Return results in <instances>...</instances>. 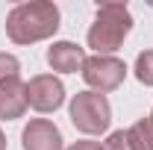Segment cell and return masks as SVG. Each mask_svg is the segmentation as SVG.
I'll list each match as a JSON object with an SVG mask.
<instances>
[{"instance_id":"6da1fadb","label":"cell","mask_w":153,"mask_h":150,"mask_svg":"<svg viewBox=\"0 0 153 150\" xmlns=\"http://www.w3.org/2000/svg\"><path fill=\"white\" fill-rule=\"evenodd\" d=\"M59 30V6L50 0L18 3L6 15V36L15 44H36L56 36Z\"/></svg>"},{"instance_id":"7a4b0ae2","label":"cell","mask_w":153,"mask_h":150,"mask_svg":"<svg viewBox=\"0 0 153 150\" xmlns=\"http://www.w3.org/2000/svg\"><path fill=\"white\" fill-rule=\"evenodd\" d=\"M130 30H133V15L127 3H115V0L100 3L94 24L88 30V47L94 50V56H112L130 36Z\"/></svg>"},{"instance_id":"3957f363","label":"cell","mask_w":153,"mask_h":150,"mask_svg":"<svg viewBox=\"0 0 153 150\" xmlns=\"http://www.w3.org/2000/svg\"><path fill=\"white\" fill-rule=\"evenodd\" d=\"M68 115H71V124L85 135H100L112 124V106L106 94L97 91H76L68 106Z\"/></svg>"},{"instance_id":"277c9868","label":"cell","mask_w":153,"mask_h":150,"mask_svg":"<svg viewBox=\"0 0 153 150\" xmlns=\"http://www.w3.org/2000/svg\"><path fill=\"white\" fill-rule=\"evenodd\" d=\"M79 74L85 79L88 91L106 94V91H115L127 79V65L118 56H85V65Z\"/></svg>"},{"instance_id":"5b68a950","label":"cell","mask_w":153,"mask_h":150,"mask_svg":"<svg viewBox=\"0 0 153 150\" xmlns=\"http://www.w3.org/2000/svg\"><path fill=\"white\" fill-rule=\"evenodd\" d=\"M27 103L41 115L56 112L59 106L65 103V85L62 79L53 74H38L27 82Z\"/></svg>"},{"instance_id":"8992f818","label":"cell","mask_w":153,"mask_h":150,"mask_svg":"<svg viewBox=\"0 0 153 150\" xmlns=\"http://www.w3.org/2000/svg\"><path fill=\"white\" fill-rule=\"evenodd\" d=\"M21 144L24 150H65L59 127L47 118H33L21 132Z\"/></svg>"},{"instance_id":"52a82bcc","label":"cell","mask_w":153,"mask_h":150,"mask_svg":"<svg viewBox=\"0 0 153 150\" xmlns=\"http://www.w3.org/2000/svg\"><path fill=\"white\" fill-rule=\"evenodd\" d=\"M47 65L59 74H76L85 65V50L74 41H53L47 47Z\"/></svg>"},{"instance_id":"ba28073f","label":"cell","mask_w":153,"mask_h":150,"mask_svg":"<svg viewBox=\"0 0 153 150\" xmlns=\"http://www.w3.org/2000/svg\"><path fill=\"white\" fill-rule=\"evenodd\" d=\"M27 82H21V76L0 82V121H15L27 112Z\"/></svg>"},{"instance_id":"9c48e42d","label":"cell","mask_w":153,"mask_h":150,"mask_svg":"<svg viewBox=\"0 0 153 150\" xmlns=\"http://www.w3.org/2000/svg\"><path fill=\"white\" fill-rule=\"evenodd\" d=\"M130 141H133L135 150H153V121L150 118H141L130 127Z\"/></svg>"},{"instance_id":"30bf717a","label":"cell","mask_w":153,"mask_h":150,"mask_svg":"<svg viewBox=\"0 0 153 150\" xmlns=\"http://www.w3.org/2000/svg\"><path fill=\"white\" fill-rule=\"evenodd\" d=\"M135 79L141 85H150L153 88V50H141L138 59H135Z\"/></svg>"},{"instance_id":"8fae6325","label":"cell","mask_w":153,"mask_h":150,"mask_svg":"<svg viewBox=\"0 0 153 150\" xmlns=\"http://www.w3.org/2000/svg\"><path fill=\"white\" fill-rule=\"evenodd\" d=\"M103 150H135V147H133V141H130V132L127 130H115L103 141Z\"/></svg>"},{"instance_id":"7c38bea8","label":"cell","mask_w":153,"mask_h":150,"mask_svg":"<svg viewBox=\"0 0 153 150\" xmlns=\"http://www.w3.org/2000/svg\"><path fill=\"white\" fill-rule=\"evenodd\" d=\"M21 74V62L12 53H0V82H6V79H15Z\"/></svg>"},{"instance_id":"4fadbf2b","label":"cell","mask_w":153,"mask_h":150,"mask_svg":"<svg viewBox=\"0 0 153 150\" xmlns=\"http://www.w3.org/2000/svg\"><path fill=\"white\" fill-rule=\"evenodd\" d=\"M68 150H103V144L100 141H74Z\"/></svg>"},{"instance_id":"5bb4252c","label":"cell","mask_w":153,"mask_h":150,"mask_svg":"<svg viewBox=\"0 0 153 150\" xmlns=\"http://www.w3.org/2000/svg\"><path fill=\"white\" fill-rule=\"evenodd\" d=\"M0 150H6V135H3V130H0Z\"/></svg>"},{"instance_id":"9a60e30c","label":"cell","mask_w":153,"mask_h":150,"mask_svg":"<svg viewBox=\"0 0 153 150\" xmlns=\"http://www.w3.org/2000/svg\"><path fill=\"white\" fill-rule=\"evenodd\" d=\"M150 121H153V112H150Z\"/></svg>"}]
</instances>
